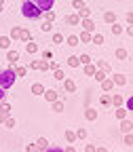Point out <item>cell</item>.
I'll return each mask as SVG.
<instances>
[{
  "mask_svg": "<svg viewBox=\"0 0 133 152\" xmlns=\"http://www.w3.org/2000/svg\"><path fill=\"white\" fill-rule=\"evenodd\" d=\"M21 15L26 19H40L42 17V11L38 9V4L32 2V0H23V2H21Z\"/></svg>",
  "mask_w": 133,
  "mask_h": 152,
  "instance_id": "cell-1",
  "label": "cell"
},
{
  "mask_svg": "<svg viewBox=\"0 0 133 152\" xmlns=\"http://www.w3.org/2000/svg\"><path fill=\"white\" fill-rule=\"evenodd\" d=\"M15 78H17V74H15V70H13V68H4V70H0V87H2L4 91L13 87Z\"/></svg>",
  "mask_w": 133,
  "mask_h": 152,
  "instance_id": "cell-2",
  "label": "cell"
},
{
  "mask_svg": "<svg viewBox=\"0 0 133 152\" xmlns=\"http://www.w3.org/2000/svg\"><path fill=\"white\" fill-rule=\"evenodd\" d=\"M30 68H34V70H40V72L51 70V68H49V59H38V61H32V64H30Z\"/></svg>",
  "mask_w": 133,
  "mask_h": 152,
  "instance_id": "cell-3",
  "label": "cell"
},
{
  "mask_svg": "<svg viewBox=\"0 0 133 152\" xmlns=\"http://www.w3.org/2000/svg\"><path fill=\"white\" fill-rule=\"evenodd\" d=\"M32 2H36L38 9L45 13V11H51V9H53V2H55V0H32Z\"/></svg>",
  "mask_w": 133,
  "mask_h": 152,
  "instance_id": "cell-4",
  "label": "cell"
},
{
  "mask_svg": "<svg viewBox=\"0 0 133 152\" xmlns=\"http://www.w3.org/2000/svg\"><path fill=\"white\" fill-rule=\"evenodd\" d=\"M80 26H83V30H87V32H91V34L95 32V23L91 21V17H83V19H80Z\"/></svg>",
  "mask_w": 133,
  "mask_h": 152,
  "instance_id": "cell-5",
  "label": "cell"
},
{
  "mask_svg": "<svg viewBox=\"0 0 133 152\" xmlns=\"http://www.w3.org/2000/svg\"><path fill=\"white\" fill-rule=\"evenodd\" d=\"M112 80H114V85H116V87H125V85H127V76H125V74H114Z\"/></svg>",
  "mask_w": 133,
  "mask_h": 152,
  "instance_id": "cell-6",
  "label": "cell"
},
{
  "mask_svg": "<svg viewBox=\"0 0 133 152\" xmlns=\"http://www.w3.org/2000/svg\"><path fill=\"white\" fill-rule=\"evenodd\" d=\"M131 131H133V123L127 121V118H123L121 121V133H131Z\"/></svg>",
  "mask_w": 133,
  "mask_h": 152,
  "instance_id": "cell-7",
  "label": "cell"
},
{
  "mask_svg": "<svg viewBox=\"0 0 133 152\" xmlns=\"http://www.w3.org/2000/svg\"><path fill=\"white\" fill-rule=\"evenodd\" d=\"M80 19H83V17H80L78 13H76V15H68V17H66V23H68V26H78Z\"/></svg>",
  "mask_w": 133,
  "mask_h": 152,
  "instance_id": "cell-8",
  "label": "cell"
},
{
  "mask_svg": "<svg viewBox=\"0 0 133 152\" xmlns=\"http://www.w3.org/2000/svg\"><path fill=\"white\" fill-rule=\"evenodd\" d=\"M114 87H116V85H114V80H112V78H104V80H102V89H104L106 93H110Z\"/></svg>",
  "mask_w": 133,
  "mask_h": 152,
  "instance_id": "cell-9",
  "label": "cell"
},
{
  "mask_svg": "<svg viewBox=\"0 0 133 152\" xmlns=\"http://www.w3.org/2000/svg\"><path fill=\"white\" fill-rule=\"evenodd\" d=\"M7 59H9L11 64H17V61H19V51L9 49V51H7Z\"/></svg>",
  "mask_w": 133,
  "mask_h": 152,
  "instance_id": "cell-10",
  "label": "cell"
},
{
  "mask_svg": "<svg viewBox=\"0 0 133 152\" xmlns=\"http://www.w3.org/2000/svg\"><path fill=\"white\" fill-rule=\"evenodd\" d=\"M11 36H0V49H4V51H9L11 49Z\"/></svg>",
  "mask_w": 133,
  "mask_h": 152,
  "instance_id": "cell-11",
  "label": "cell"
},
{
  "mask_svg": "<svg viewBox=\"0 0 133 152\" xmlns=\"http://www.w3.org/2000/svg\"><path fill=\"white\" fill-rule=\"evenodd\" d=\"M42 95H45V99H47V102H51V104L57 99V91H55V89H49V91H45Z\"/></svg>",
  "mask_w": 133,
  "mask_h": 152,
  "instance_id": "cell-12",
  "label": "cell"
},
{
  "mask_svg": "<svg viewBox=\"0 0 133 152\" xmlns=\"http://www.w3.org/2000/svg\"><path fill=\"white\" fill-rule=\"evenodd\" d=\"M114 116H116L118 121H123V118H127V108H123V106H118V108H116V112H114Z\"/></svg>",
  "mask_w": 133,
  "mask_h": 152,
  "instance_id": "cell-13",
  "label": "cell"
},
{
  "mask_svg": "<svg viewBox=\"0 0 133 152\" xmlns=\"http://www.w3.org/2000/svg\"><path fill=\"white\" fill-rule=\"evenodd\" d=\"M38 51V42H34V40H30L28 45H26V53H30V55H34Z\"/></svg>",
  "mask_w": 133,
  "mask_h": 152,
  "instance_id": "cell-14",
  "label": "cell"
},
{
  "mask_svg": "<svg viewBox=\"0 0 133 152\" xmlns=\"http://www.w3.org/2000/svg\"><path fill=\"white\" fill-rule=\"evenodd\" d=\"M64 89H66L68 93H74V91H76V83H74V80H66V78H64Z\"/></svg>",
  "mask_w": 133,
  "mask_h": 152,
  "instance_id": "cell-15",
  "label": "cell"
},
{
  "mask_svg": "<svg viewBox=\"0 0 133 152\" xmlns=\"http://www.w3.org/2000/svg\"><path fill=\"white\" fill-rule=\"evenodd\" d=\"M91 38H93V34H91V32H87V30H83V32H80V36H78V40H80V42H91Z\"/></svg>",
  "mask_w": 133,
  "mask_h": 152,
  "instance_id": "cell-16",
  "label": "cell"
},
{
  "mask_svg": "<svg viewBox=\"0 0 133 152\" xmlns=\"http://www.w3.org/2000/svg\"><path fill=\"white\" fill-rule=\"evenodd\" d=\"M36 148H38V150H42V152H45V150L49 148V142H47L45 137H38V140H36Z\"/></svg>",
  "mask_w": 133,
  "mask_h": 152,
  "instance_id": "cell-17",
  "label": "cell"
},
{
  "mask_svg": "<svg viewBox=\"0 0 133 152\" xmlns=\"http://www.w3.org/2000/svg\"><path fill=\"white\" fill-rule=\"evenodd\" d=\"M85 116H87V121H95V118H97V110L87 108V110H85Z\"/></svg>",
  "mask_w": 133,
  "mask_h": 152,
  "instance_id": "cell-18",
  "label": "cell"
},
{
  "mask_svg": "<svg viewBox=\"0 0 133 152\" xmlns=\"http://www.w3.org/2000/svg\"><path fill=\"white\" fill-rule=\"evenodd\" d=\"M13 70H15V74L19 76V78H23V76H26V68H23V66H19V64H13Z\"/></svg>",
  "mask_w": 133,
  "mask_h": 152,
  "instance_id": "cell-19",
  "label": "cell"
},
{
  "mask_svg": "<svg viewBox=\"0 0 133 152\" xmlns=\"http://www.w3.org/2000/svg\"><path fill=\"white\" fill-rule=\"evenodd\" d=\"M32 93H34V95H42V93H45L42 83H36V85H32Z\"/></svg>",
  "mask_w": 133,
  "mask_h": 152,
  "instance_id": "cell-20",
  "label": "cell"
},
{
  "mask_svg": "<svg viewBox=\"0 0 133 152\" xmlns=\"http://www.w3.org/2000/svg\"><path fill=\"white\" fill-rule=\"evenodd\" d=\"M66 140H68V144H74L76 140H78V137H76V131L68 129V131H66Z\"/></svg>",
  "mask_w": 133,
  "mask_h": 152,
  "instance_id": "cell-21",
  "label": "cell"
},
{
  "mask_svg": "<svg viewBox=\"0 0 133 152\" xmlns=\"http://www.w3.org/2000/svg\"><path fill=\"white\" fill-rule=\"evenodd\" d=\"M91 42H93V45H104V36H102V34H97V32H93Z\"/></svg>",
  "mask_w": 133,
  "mask_h": 152,
  "instance_id": "cell-22",
  "label": "cell"
},
{
  "mask_svg": "<svg viewBox=\"0 0 133 152\" xmlns=\"http://www.w3.org/2000/svg\"><path fill=\"white\" fill-rule=\"evenodd\" d=\"M95 72H97V66H93V64H87V66H85V74H87V76H93Z\"/></svg>",
  "mask_w": 133,
  "mask_h": 152,
  "instance_id": "cell-23",
  "label": "cell"
},
{
  "mask_svg": "<svg viewBox=\"0 0 133 152\" xmlns=\"http://www.w3.org/2000/svg\"><path fill=\"white\" fill-rule=\"evenodd\" d=\"M104 21H108V23H114V21H116V15H114L112 11L104 13Z\"/></svg>",
  "mask_w": 133,
  "mask_h": 152,
  "instance_id": "cell-24",
  "label": "cell"
},
{
  "mask_svg": "<svg viewBox=\"0 0 133 152\" xmlns=\"http://www.w3.org/2000/svg\"><path fill=\"white\" fill-rule=\"evenodd\" d=\"M68 66H70V68H76V66H80L78 57H76V55H70V57H68Z\"/></svg>",
  "mask_w": 133,
  "mask_h": 152,
  "instance_id": "cell-25",
  "label": "cell"
},
{
  "mask_svg": "<svg viewBox=\"0 0 133 152\" xmlns=\"http://www.w3.org/2000/svg\"><path fill=\"white\" fill-rule=\"evenodd\" d=\"M97 66V70H102V72H106V74H110V64H106V61H97L95 64Z\"/></svg>",
  "mask_w": 133,
  "mask_h": 152,
  "instance_id": "cell-26",
  "label": "cell"
},
{
  "mask_svg": "<svg viewBox=\"0 0 133 152\" xmlns=\"http://www.w3.org/2000/svg\"><path fill=\"white\" fill-rule=\"evenodd\" d=\"M19 36H21V28H19V26H15V28L11 30V40H17Z\"/></svg>",
  "mask_w": 133,
  "mask_h": 152,
  "instance_id": "cell-27",
  "label": "cell"
},
{
  "mask_svg": "<svg viewBox=\"0 0 133 152\" xmlns=\"http://www.w3.org/2000/svg\"><path fill=\"white\" fill-rule=\"evenodd\" d=\"M53 78H57V80H64V78H66V74H64V70H61V68H57V70H53Z\"/></svg>",
  "mask_w": 133,
  "mask_h": 152,
  "instance_id": "cell-28",
  "label": "cell"
},
{
  "mask_svg": "<svg viewBox=\"0 0 133 152\" xmlns=\"http://www.w3.org/2000/svg\"><path fill=\"white\" fill-rule=\"evenodd\" d=\"M19 40H23V42H30L32 40V34L28 30H21V36H19Z\"/></svg>",
  "mask_w": 133,
  "mask_h": 152,
  "instance_id": "cell-29",
  "label": "cell"
},
{
  "mask_svg": "<svg viewBox=\"0 0 133 152\" xmlns=\"http://www.w3.org/2000/svg\"><path fill=\"white\" fill-rule=\"evenodd\" d=\"M53 112H64V102L55 99V102H53Z\"/></svg>",
  "mask_w": 133,
  "mask_h": 152,
  "instance_id": "cell-30",
  "label": "cell"
},
{
  "mask_svg": "<svg viewBox=\"0 0 133 152\" xmlns=\"http://www.w3.org/2000/svg\"><path fill=\"white\" fill-rule=\"evenodd\" d=\"M99 102H102V106H110V104H112V97H110L108 93H104L102 97H99Z\"/></svg>",
  "mask_w": 133,
  "mask_h": 152,
  "instance_id": "cell-31",
  "label": "cell"
},
{
  "mask_svg": "<svg viewBox=\"0 0 133 152\" xmlns=\"http://www.w3.org/2000/svg\"><path fill=\"white\" fill-rule=\"evenodd\" d=\"M112 104L116 106V108H118V106H123V97H121L118 93H114V95H112Z\"/></svg>",
  "mask_w": 133,
  "mask_h": 152,
  "instance_id": "cell-32",
  "label": "cell"
},
{
  "mask_svg": "<svg viewBox=\"0 0 133 152\" xmlns=\"http://www.w3.org/2000/svg\"><path fill=\"white\" fill-rule=\"evenodd\" d=\"M70 47H76V45H80V40H78V36H68V40H66Z\"/></svg>",
  "mask_w": 133,
  "mask_h": 152,
  "instance_id": "cell-33",
  "label": "cell"
},
{
  "mask_svg": "<svg viewBox=\"0 0 133 152\" xmlns=\"http://www.w3.org/2000/svg\"><path fill=\"white\" fill-rule=\"evenodd\" d=\"M112 34H116V36H118V34H123V26L114 21V23H112Z\"/></svg>",
  "mask_w": 133,
  "mask_h": 152,
  "instance_id": "cell-34",
  "label": "cell"
},
{
  "mask_svg": "<svg viewBox=\"0 0 133 152\" xmlns=\"http://www.w3.org/2000/svg\"><path fill=\"white\" fill-rule=\"evenodd\" d=\"M42 17H45V21H55V13L53 11H45Z\"/></svg>",
  "mask_w": 133,
  "mask_h": 152,
  "instance_id": "cell-35",
  "label": "cell"
},
{
  "mask_svg": "<svg viewBox=\"0 0 133 152\" xmlns=\"http://www.w3.org/2000/svg\"><path fill=\"white\" fill-rule=\"evenodd\" d=\"M93 78H95V80H97V83H102V80L106 78V72H102V70H97V72H95V74H93Z\"/></svg>",
  "mask_w": 133,
  "mask_h": 152,
  "instance_id": "cell-36",
  "label": "cell"
},
{
  "mask_svg": "<svg viewBox=\"0 0 133 152\" xmlns=\"http://www.w3.org/2000/svg\"><path fill=\"white\" fill-rule=\"evenodd\" d=\"M72 7H74V9H76V11H80V9H85V7H87V4H85V2H83V0H74V2H72Z\"/></svg>",
  "mask_w": 133,
  "mask_h": 152,
  "instance_id": "cell-37",
  "label": "cell"
},
{
  "mask_svg": "<svg viewBox=\"0 0 133 152\" xmlns=\"http://www.w3.org/2000/svg\"><path fill=\"white\" fill-rule=\"evenodd\" d=\"M40 28H42V32H51L53 30V21H42Z\"/></svg>",
  "mask_w": 133,
  "mask_h": 152,
  "instance_id": "cell-38",
  "label": "cell"
},
{
  "mask_svg": "<svg viewBox=\"0 0 133 152\" xmlns=\"http://www.w3.org/2000/svg\"><path fill=\"white\" fill-rule=\"evenodd\" d=\"M2 125H4L7 129H13V127H15V118H11V116H7V121H4Z\"/></svg>",
  "mask_w": 133,
  "mask_h": 152,
  "instance_id": "cell-39",
  "label": "cell"
},
{
  "mask_svg": "<svg viewBox=\"0 0 133 152\" xmlns=\"http://www.w3.org/2000/svg\"><path fill=\"white\" fill-rule=\"evenodd\" d=\"M78 61H80L83 66H87V64H91V57H89V55L85 53V55H80V57H78Z\"/></svg>",
  "mask_w": 133,
  "mask_h": 152,
  "instance_id": "cell-40",
  "label": "cell"
},
{
  "mask_svg": "<svg viewBox=\"0 0 133 152\" xmlns=\"http://www.w3.org/2000/svg\"><path fill=\"white\" fill-rule=\"evenodd\" d=\"M53 42H55V45H59V42H64V36H61L59 32H55V34H53Z\"/></svg>",
  "mask_w": 133,
  "mask_h": 152,
  "instance_id": "cell-41",
  "label": "cell"
},
{
  "mask_svg": "<svg viewBox=\"0 0 133 152\" xmlns=\"http://www.w3.org/2000/svg\"><path fill=\"white\" fill-rule=\"evenodd\" d=\"M116 59H127V51L125 49H118L116 51Z\"/></svg>",
  "mask_w": 133,
  "mask_h": 152,
  "instance_id": "cell-42",
  "label": "cell"
},
{
  "mask_svg": "<svg viewBox=\"0 0 133 152\" xmlns=\"http://www.w3.org/2000/svg\"><path fill=\"white\" fill-rule=\"evenodd\" d=\"M125 144L127 146H133V133H125Z\"/></svg>",
  "mask_w": 133,
  "mask_h": 152,
  "instance_id": "cell-43",
  "label": "cell"
},
{
  "mask_svg": "<svg viewBox=\"0 0 133 152\" xmlns=\"http://www.w3.org/2000/svg\"><path fill=\"white\" fill-rule=\"evenodd\" d=\"M76 137H78V140H85V137H87V129H78V131H76Z\"/></svg>",
  "mask_w": 133,
  "mask_h": 152,
  "instance_id": "cell-44",
  "label": "cell"
},
{
  "mask_svg": "<svg viewBox=\"0 0 133 152\" xmlns=\"http://www.w3.org/2000/svg\"><path fill=\"white\" fill-rule=\"evenodd\" d=\"M78 15H80V17H89V15H91V9H89V7H85V9H80V11H78Z\"/></svg>",
  "mask_w": 133,
  "mask_h": 152,
  "instance_id": "cell-45",
  "label": "cell"
},
{
  "mask_svg": "<svg viewBox=\"0 0 133 152\" xmlns=\"http://www.w3.org/2000/svg\"><path fill=\"white\" fill-rule=\"evenodd\" d=\"M7 116H9V112H4V110H0V125H2V123L7 121Z\"/></svg>",
  "mask_w": 133,
  "mask_h": 152,
  "instance_id": "cell-46",
  "label": "cell"
},
{
  "mask_svg": "<svg viewBox=\"0 0 133 152\" xmlns=\"http://www.w3.org/2000/svg\"><path fill=\"white\" fill-rule=\"evenodd\" d=\"M45 152H64V148H57V146H53V148H51V146H49Z\"/></svg>",
  "mask_w": 133,
  "mask_h": 152,
  "instance_id": "cell-47",
  "label": "cell"
},
{
  "mask_svg": "<svg viewBox=\"0 0 133 152\" xmlns=\"http://www.w3.org/2000/svg\"><path fill=\"white\" fill-rule=\"evenodd\" d=\"M28 152H38V148H36V144H28V148H26Z\"/></svg>",
  "mask_w": 133,
  "mask_h": 152,
  "instance_id": "cell-48",
  "label": "cell"
},
{
  "mask_svg": "<svg viewBox=\"0 0 133 152\" xmlns=\"http://www.w3.org/2000/svg\"><path fill=\"white\" fill-rule=\"evenodd\" d=\"M85 152H95V146L93 144H85Z\"/></svg>",
  "mask_w": 133,
  "mask_h": 152,
  "instance_id": "cell-49",
  "label": "cell"
},
{
  "mask_svg": "<svg viewBox=\"0 0 133 152\" xmlns=\"http://www.w3.org/2000/svg\"><path fill=\"white\" fill-rule=\"evenodd\" d=\"M64 152H76V148H74V146H72V144H70V146H68V148H64Z\"/></svg>",
  "mask_w": 133,
  "mask_h": 152,
  "instance_id": "cell-50",
  "label": "cell"
},
{
  "mask_svg": "<svg viewBox=\"0 0 133 152\" xmlns=\"http://www.w3.org/2000/svg\"><path fill=\"white\" fill-rule=\"evenodd\" d=\"M49 68H51V70H57V68H59V66H57L55 61H49Z\"/></svg>",
  "mask_w": 133,
  "mask_h": 152,
  "instance_id": "cell-51",
  "label": "cell"
},
{
  "mask_svg": "<svg viewBox=\"0 0 133 152\" xmlns=\"http://www.w3.org/2000/svg\"><path fill=\"white\" fill-rule=\"evenodd\" d=\"M127 110H133V97H131V99L127 102Z\"/></svg>",
  "mask_w": 133,
  "mask_h": 152,
  "instance_id": "cell-52",
  "label": "cell"
},
{
  "mask_svg": "<svg viewBox=\"0 0 133 152\" xmlns=\"http://www.w3.org/2000/svg\"><path fill=\"white\" fill-rule=\"evenodd\" d=\"M127 21H129V23H133V13H127Z\"/></svg>",
  "mask_w": 133,
  "mask_h": 152,
  "instance_id": "cell-53",
  "label": "cell"
},
{
  "mask_svg": "<svg viewBox=\"0 0 133 152\" xmlns=\"http://www.w3.org/2000/svg\"><path fill=\"white\" fill-rule=\"evenodd\" d=\"M127 34H129V36H133V23H131V26L127 28Z\"/></svg>",
  "mask_w": 133,
  "mask_h": 152,
  "instance_id": "cell-54",
  "label": "cell"
},
{
  "mask_svg": "<svg viewBox=\"0 0 133 152\" xmlns=\"http://www.w3.org/2000/svg\"><path fill=\"white\" fill-rule=\"evenodd\" d=\"M2 99H4V89L0 87V102H2Z\"/></svg>",
  "mask_w": 133,
  "mask_h": 152,
  "instance_id": "cell-55",
  "label": "cell"
},
{
  "mask_svg": "<svg viewBox=\"0 0 133 152\" xmlns=\"http://www.w3.org/2000/svg\"><path fill=\"white\" fill-rule=\"evenodd\" d=\"M95 152H108V150H106L104 146H99V148H95Z\"/></svg>",
  "mask_w": 133,
  "mask_h": 152,
  "instance_id": "cell-56",
  "label": "cell"
},
{
  "mask_svg": "<svg viewBox=\"0 0 133 152\" xmlns=\"http://www.w3.org/2000/svg\"><path fill=\"white\" fill-rule=\"evenodd\" d=\"M0 11H2V0H0Z\"/></svg>",
  "mask_w": 133,
  "mask_h": 152,
  "instance_id": "cell-57",
  "label": "cell"
}]
</instances>
